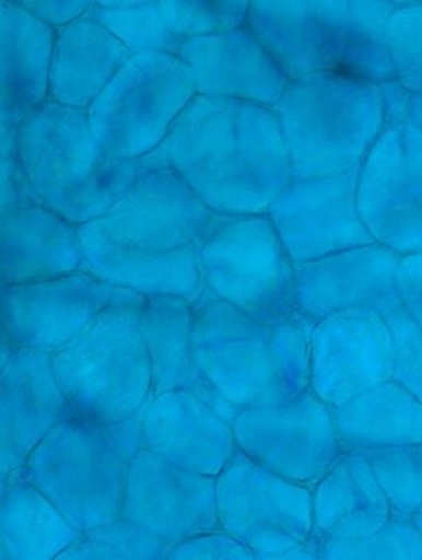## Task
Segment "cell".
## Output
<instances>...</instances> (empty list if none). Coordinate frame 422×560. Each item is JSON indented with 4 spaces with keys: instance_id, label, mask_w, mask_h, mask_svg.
<instances>
[{
    "instance_id": "obj_35",
    "label": "cell",
    "mask_w": 422,
    "mask_h": 560,
    "mask_svg": "<svg viewBox=\"0 0 422 560\" xmlns=\"http://www.w3.org/2000/svg\"><path fill=\"white\" fill-rule=\"evenodd\" d=\"M2 200L0 212L37 206L32 182L20 155L19 126L2 124Z\"/></svg>"
},
{
    "instance_id": "obj_34",
    "label": "cell",
    "mask_w": 422,
    "mask_h": 560,
    "mask_svg": "<svg viewBox=\"0 0 422 560\" xmlns=\"http://www.w3.org/2000/svg\"><path fill=\"white\" fill-rule=\"evenodd\" d=\"M385 319L391 334V380L422 401V330L401 307Z\"/></svg>"
},
{
    "instance_id": "obj_19",
    "label": "cell",
    "mask_w": 422,
    "mask_h": 560,
    "mask_svg": "<svg viewBox=\"0 0 422 560\" xmlns=\"http://www.w3.org/2000/svg\"><path fill=\"white\" fill-rule=\"evenodd\" d=\"M2 486L23 477L25 462L39 442L70 415L56 378L52 355L19 349L2 366Z\"/></svg>"
},
{
    "instance_id": "obj_33",
    "label": "cell",
    "mask_w": 422,
    "mask_h": 560,
    "mask_svg": "<svg viewBox=\"0 0 422 560\" xmlns=\"http://www.w3.org/2000/svg\"><path fill=\"white\" fill-rule=\"evenodd\" d=\"M388 44L395 78L422 93V2H399L389 20Z\"/></svg>"
},
{
    "instance_id": "obj_37",
    "label": "cell",
    "mask_w": 422,
    "mask_h": 560,
    "mask_svg": "<svg viewBox=\"0 0 422 560\" xmlns=\"http://www.w3.org/2000/svg\"><path fill=\"white\" fill-rule=\"evenodd\" d=\"M396 292L400 307L422 330V252L400 257Z\"/></svg>"
},
{
    "instance_id": "obj_22",
    "label": "cell",
    "mask_w": 422,
    "mask_h": 560,
    "mask_svg": "<svg viewBox=\"0 0 422 560\" xmlns=\"http://www.w3.org/2000/svg\"><path fill=\"white\" fill-rule=\"evenodd\" d=\"M250 2H94L89 14L133 54L179 56L183 45L247 24Z\"/></svg>"
},
{
    "instance_id": "obj_25",
    "label": "cell",
    "mask_w": 422,
    "mask_h": 560,
    "mask_svg": "<svg viewBox=\"0 0 422 560\" xmlns=\"http://www.w3.org/2000/svg\"><path fill=\"white\" fill-rule=\"evenodd\" d=\"M131 56L109 28L90 16L56 30L48 101L89 110Z\"/></svg>"
},
{
    "instance_id": "obj_36",
    "label": "cell",
    "mask_w": 422,
    "mask_h": 560,
    "mask_svg": "<svg viewBox=\"0 0 422 560\" xmlns=\"http://www.w3.org/2000/svg\"><path fill=\"white\" fill-rule=\"evenodd\" d=\"M166 559H256V555L235 537L218 529L173 545Z\"/></svg>"
},
{
    "instance_id": "obj_2",
    "label": "cell",
    "mask_w": 422,
    "mask_h": 560,
    "mask_svg": "<svg viewBox=\"0 0 422 560\" xmlns=\"http://www.w3.org/2000/svg\"><path fill=\"white\" fill-rule=\"evenodd\" d=\"M167 170L222 217L262 215L293 180L278 117L269 106L197 95L144 158Z\"/></svg>"
},
{
    "instance_id": "obj_5",
    "label": "cell",
    "mask_w": 422,
    "mask_h": 560,
    "mask_svg": "<svg viewBox=\"0 0 422 560\" xmlns=\"http://www.w3.org/2000/svg\"><path fill=\"white\" fill-rule=\"evenodd\" d=\"M20 155L40 206L75 226L105 215L140 179L141 161L108 154L89 112L47 101L19 125Z\"/></svg>"
},
{
    "instance_id": "obj_30",
    "label": "cell",
    "mask_w": 422,
    "mask_h": 560,
    "mask_svg": "<svg viewBox=\"0 0 422 560\" xmlns=\"http://www.w3.org/2000/svg\"><path fill=\"white\" fill-rule=\"evenodd\" d=\"M360 453L373 468L391 514L413 518L422 509V444Z\"/></svg>"
},
{
    "instance_id": "obj_28",
    "label": "cell",
    "mask_w": 422,
    "mask_h": 560,
    "mask_svg": "<svg viewBox=\"0 0 422 560\" xmlns=\"http://www.w3.org/2000/svg\"><path fill=\"white\" fill-rule=\"evenodd\" d=\"M340 451L422 444V401L394 380L332 407Z\"/></svg>"
},
{
    "instance_id": "obj_1",
    "label": "cell",
    "mask_w": 422,
    "mask_h": 560,
    "mask_svg": "<svg viewBox=\"0 0 422 560\" xmlns=\"http://www.w3.org/2000/svg\"><path fill=\"white\" fill-rule=\"evenodd\" d=\"M225 218L208 210L171 171H144L105 215L79 226L81 271L145 299L192 304L200 290L198 254Z\"/></svg>"
},
{
    "instance_id": "obj_13",
    "label": "cell",
    "mask_w": 422,
    "mask_h": 560,
    "mask_svg": "<svg viewBox=\"0 0 422 560\" xmlns=\"http://www.w3.org/2000/svg\"><path fill=\"white\" fill-rule=\"evenodd\" d=\"M357 201L374 242L400 257L422 252V130L386 126L359 172Z\"/></svg>"
},
{
    "instance_id": "obj_7",
    "label": "cell",
    "mask_w": 422,
    "mask_h": 560,
    "mask_svg": "<svg viewBox=\"0 0 422 560\" xmlns=\"http://www.w3.org/2000/svg\"><path fill=\"white\" fill-rule=\"evenodd\" d=\"M145 302L110 305L52 355L71 415L109 427L149 404L152 370L141 324Z\"/></svg>"
},
{
    "instance_id": "obj_31",
    "label": "cell",
    "mask_w": 422,
    "mask_h": 560,
    "mask_svg": "<svg viewBox=\"0 0 422 560\" xmlns=\"http://www.w3.org/2000/svg\"><path fill=\"white\" fill-rule=\"evenodd\" d=\"M171 545L136 524L116 518L80 534L59 559H166Z\"/></svg>"
},
{
    "instance_id": "obj_38",
    "label": "cell",
    "mask_w": 422,
    "mask_h": 560,
    "mask_svg": "<svg viewBox=\"0 0 422 560\" xmlns=\"http://www.w3.org/2000/svg\"><path fill=\"white\" fill-rule=\"evenodd\" d=\"M19 3L39 19L40 22L48 24L54 30H59L85 18L94 2H34V0H24V2Z\"/></svg>"
},
{
    "instance_id": "obj_9",
    "label": "cell",
    "mask_w": 422,
    "mask_h": 560,
    "mask_svg": "<svg viewBox=\"0 0 422 560\" xmlns=\"http://www.w3.org/2000/svg\"><path fill=\"white\" fill-rule=\"evenodd\" d=\"M223 532L256 559H319L313 536V488L293 482L236 450L216 477Z\"/></svg>"
},
{
    "instance_id": "obj_4",
    "label": "cell",
    "mask_w": 422,
    "mask_h": 560,
    "mask_svg": "<svg viewBox=\"0 0 422 560\" xmlns=\"http://www.w3.org/2000/svg\"><path fill=\"white\" fill-rule=\"evenodd\" d=\"M399 2H250L247 24L290 81L395 78L388 27Z\"/></svg>"
},
{
    "instance_id": "obj_20",
    "label": "cell",
    "mask_w": 422,
    "mask_h": 560,
    "mask_svg": "<svg viewBox=\"0 0 422 560\" xmlns=\"http://www.w3.org/2000/svg\"><path fill=\"white\" fill-rule=\"evenodd\" d=\"M139 417L145 450L185 470L218 477L237 450L231 422L191 392L154 395Z\"/></svg>"
},
{
    "instance_id": "obj_27",
    "label": "cell",
    "mask_w": 422,
    "mask_h": 560,
    "mask_svg": "<svg viewBox=\"0 0 422 560\" xmlns=\"http://www.w3.org/2000/svg\"><path fill=\"white\" fill-rule=\"evenodd\" d=\"M391 509L373 468L360 452H342L313 488V536L350 539L388 523Z\"/></svg>"
},
{
    "instance_id": "obj_3",
    "label": "cell",
    "mask_w": 422,
    "mask_h": 560,
    "mask_svg": "<svg viewBox=\"0 0 422 560\" xmlns=\"http://www.w3.org/2000/svg\"><path fill=\"white\" fill-rule=\"evenodd\" d=\"M192 307L197 364L233 406L279 405L309 388L314 323L297 305L246 313L210 300Z\"/></svg>"
},
{
    "instance_id": "obj_18",
    "label": "cell",
    "mask_w": 422,
    "mask_h": 560,
    "mask_svg": "<svg viewBox=\"0 0 422 560\" xmlns=\"http://www.w3.org/2000/svg\"><path fill=\"white\" fill-rule=\"evenodd\" d=\"M391 380V334L384 317L338 314L314 324L309 388L330 407Z\"/></svg>"
},
{
    "instance_id": "obj_10",
    "label": "cell",
    "mask_w": 422,
    "mask_h": 560,
    "mask_svg": "<svg viewBox=\"0 0 422 560\" xmlns=\"http://www.w3.org/2000/svg\"><path fill=\"white\" fill-rule=\"evenodd\" d=\"M196 96L195 79L179 56L140 52L86 112L102 149L121 160L142 161L164 142Z\"/></svg>"
},
{
    "instance_id": "obj_39",
    "label": "cell",
    "mask_w": 422,
    "mask_h": 560,
    "mask_svg": "<svg viewBox=\"0 0 422 560\" xmlns=\"http://www.w3.org/2000/svg\"><path fill=\"white\" fill-rule=\"evenodd\" d=\"M405 124L413 125L422 130V93L409 90Z\"/></svg>"
},
{
    "instance_id": "obj_15",
    "label": "cell",
    "mask_w": 422,
    "mask_h": 560,
    "mask_svg": "<svg viewBox=\"0 0 422 560\" xmlns=\"http://www.w3.org/2000/svg\"><path fill=\"white\" fill-rule=\"evenodd\" d=\"M360 166L339 175L292 180L269 208L267 215L294 267L375 243L360 215Z\"/></svg>"
},
{
    "instance_id": "obj_14",
    "label": "cell",
    "mask_w": 422,
    "mask_h": 560,
    "mask_svg": "<svg viewBox=\"0 0 422 560\" xmlns=\"http://www.w3.org/2000/svg\"><path fill=\"white\" fill-rule=\"evenodd\" d=\"M2 290V332L17 349L50 355L73 342L110 305L145 300L84 271Z\"/></svg>"
},
{
    "instance_id": "obj_32",
    "label": "cell",
    "mask_w": 422,
    "mask_h": 560,
    "mask_svg": "<svg viewBox=\"0 0 422 560\" xmlns=\"http://www.w3.org/2000/svg\"><path fill=\"white\" fill-rule=\"evenodd\" d=\"M319 559H422V534L414 518L391 514L388 523L367 536L324 539Z\"/></svg>"
},
{
    "instance_id": "obj_21",
    "label": "cell",
    "mask_w": 422,
    "mask_h": 560,
    "mask_svg": "<svg viewBox=\"0 0 422 560\" xmlns=\"http://www.w3.org/2000/svg\"><path fill=\"white\" fill-rule=\"evenodd\" d=\"M179 58L191 71L197 95L273 108L290 83L248 24L190 39Z\"/></svg>"
},
{
    "instance_id": "obj_12",
    "label": "cell",
    "mask_w": 422,
    "mask_h": 560,
    "mask_svg": "<svg viewBox=\"0 0 422 560\" xmlns=\"http://www.w3.org/2000/svg\"><path fill=\"white\" fill-rule=\"evenodd\" d=\"M232 429L237 450L277 475L309 488L342 453L332 407L312 388L283 404L242 409Z\"/></svg>"
},
{
    "instance_id": "obj_40",
    "label": "cell",
    "mask_w": 422,
    "mask_h": 560,
    "mask_svg": "<svg viewBox=\"0 0 422 560\" xmlns=\"http://www.w3.org/2000/svg\"><path fill=\"white\" fill-rule=\"evenodd\" d=\"M413 518L417 524V527H419V529L422 534V509L419 513L415 514V516Z\"/></svg>"
},
{
    "instance_id": "obj_17",
    "label": "cell",
    "mask_w": 422,
    "mask_h": 560,
    "mask_svg": "<svg viewBox=\"0 0 422 560\" xmlns=\"http://www.w3.org/2000/svg\"><path fill=\"white\" fill-rule=\"evenodd\" d=\"M399 261L398 253L371 243L297 265L294 302L314 324L338 314L388 317L400 307Z\"/></svg>"
},
{
    "instance_id": "obj_29",
    "label": "cell",
    "mask_w": 422,
    "mask_h": 560,
    "mask_svg": "<svg viewBox=\"0 0 422 560\" xmlns=\"http://www.w3.org/2000/svg\"><path fill=\"white\" fill-rule=\"evenodd\" d=\"M0 559H59L80 532L37 488L17 478L0 492Z\"/></svg>"
},
{
    "instance_id": "obj_26",
    "label": "cell",
    "mask_w": 422,
    "mask_h": 560,
    "mask_svg": "<svg viewBox=\"0 0 422 560\" xmlns=\"http://www.w3.org/2000/svg\"><path fill=\"white\" fill-rule=\"evenodd\" d=\"M0 121L19 126L49 98L56 30L19 2H2Z\"/></svg>"
},
{
    "instance_id": "obj_23",
    "label": "cell",
    "mask_w": 422,
    "mask_h": 560,
    "mask_svg": "<svg viewBox=\"0 0 422 560\" xmlns=\"http://www.w3.org/2000/svg\"><path fill=\"white\" fill-rule=\"evenodd\" d=\"M2 287L39 282L81 271L79 226L40 206L0 212Z\"/></svg>"
},
{
    "instance_id": "obj_11",
    "label": "cell",
    "mask_w": 422,
    "mask_h": 560,
    "mask_svg": "<svg viewBox=\"0 0 422 560\" xmlns=\"http://www.w3.org/2000/svg\"><path fill=\"white\" fill-rule=\"evenodd\" d=\"M294 264L267 213L226 217L198 254L192 305L221 302L246 313L293 307Z\"/></svg>"
},
{
    "instance_id": "obj_8",
    "label": "cell",
    "mask_w": 422,
    "mask_h": 560,
    "mask_svg": "<svg viewBox=\"0 0 422 560\" xmlns=\"http://www.w3.org/2000/svg\"><path fill=\"white\" fill-rule=\"evenodd\" d=\"M129 468L109 427L70 412L28 456L23 477L83 533L120 517Z\"/></svg>"
},
{
    "instance_id": "obj_6",
    "label": "cell",
    "mask_w": 422,
    "mask_h": 560,
    "mask_svg": "<svg viewBox=\"0 0 422 560\" xmlns=\"http://www.w3.org/2000/svg\"><path fill=\"white\" fill-rule=\"evenodd\" d=\"M293 180L363 164L386 129L379 84L342 74L290 81L273 106Z\"/></svg>"
},
{
    "instance_id": "obj_16",
    "label": "cell",
    "mask_w": 422,
    "mask_h": 560,
    "mask_svg": "<svg viewBox=\"0 0 422 560\" xmlns=\"http://www.w3.org/2000/svg\"><path fill=\"white\" fill-rule=\"evenodd\" d=\"M120 517L171 547L218 532L216 477L185 470L141 451L130 462Z\"/></svg>"
},
{
    "instance_id": "obj_24",
    "label": "cell",
    "mask_w": 422,
    "mask_h": 560,
    "mask_svg": "<svg viewBox=\"0 0 422 560\" xmlns=\"http://www.w3.org/2000/svg\"><path fill=\"white\" fill-rule=\"evenodd\" d=\"M195 317V307L186 299H146L141 324L151 360L152 396L166 390L191 392L233 424L241 409L221 395L197 364Z\"/></svg>"
}]
</instances>
